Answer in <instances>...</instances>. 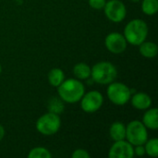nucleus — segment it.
<instances>
[{"label": "nucleus", "instance_id": "f257e3e1", "mask_svg": "<svg viewBox=\"0 0 158 158\" xmlns=\"http://www.w3.org/2000/svg\"><path fill=\"white\" fill-rule=\"evenodd\" d=\"M85 92L84 85L81 81L76 79L64 81L58 87L57 93L59 98L66 103L74 104L79 102Z\"/></svg>", "mask_w": 158, "mask_h": 158}, {"label": "nucleus", "instance_id": "f03ea898", "mask_svg": "<svg viewBox=\"0 0 158 158\" xmlns=\"http://www.w3.org/2000/svg\"><path fill=\"white\" fill-rule=\"evenodd\" d=\"M148 35V26L145 21L136 19L131 20L124 29V37L127 43L132 45H140Z\"/></svg>", "mask_w": 158, "mask_h": 158}, {"label": "nucleus", "instance_id": "7ed1b4c3", "mask_svg": "<svg viewBox=\"0 0 158 158\" xmlns=\"http://www.w3.org/2000/svg\"><path fill=\"white\" fill-rule=\"evenodd\" d=\"M91 76L93 81L98 84H109L116 80L118 70L112 63L101 61L91 69Z\"/></svg>", "mask_w": 158, "mask_h": 158}, {"label": "nucleus", "instance_id": "20e7f679", "mask_svg": "<svg viewBox=\"0 0 158 158\" xmlns=\"http://www.w3.org/2000/svg\"><path fill=\"white\" fill-rule=\"evenodd\" d=\"M125 139H127L128 142L134 146L144 144L148 140L147 128L142 121L132 120L126 127Z\"/></svg>", "mask_w": 158, "mask_h": 158}, {"label": "nucleus", "instance_id": "39448f33", "mask_svg": "<svg viewBox=\"0 0 158 158\" xmlns=\"http://www.w3.org/2000/svg\"><path fill=\"white\" fill-rule=\"evenodd\" d=\"M61 127V119L57 114L48 112L40 117L36 122V130L43 135L50 136L56 133Z\"/></svg>", "mask_w": 158, "mask_h": 158}, {"label": "nucleus", "instance_id": "423d86ee", "mask_svg": "<svg viewBox=\"0 0 158 158\" xmlns=\"http://www.w3.org/2000/svg\"><path fill=\"white\" fill-rule=\"evenodd\" d=\"M108 99L117 106H123L127 104L131 97V89L121 82H111L107 87Z\"/></svg>", "mask_w": 158, "mask_h": 158}, {"label": "nucleus", "instance_id": "0eeeda50", "mask_svg": "<svg viewBox=\"0 0 158 158\" xmlns=\"http://www.w3.org/2000/svg\"><path fill=\"white\" fill-rule=\"evenodd\" d=\"M104 11L106 18L116 23L121 22L127 15L125 5L119 0H109L104 6Z\"/></svg>", "mask_w": 158, "mask_h": 158}, {"label": "nucleus", "instance_id": "6e6552de", "mask_svg": "<svg viewBox=\"0 0 158 158\" xmlns=\"http://www.w3.org/2000/svg\"><path fill=\"white\" fill-rule=\"evenodd\" d=\"M81 107L86 113H94L99 110L104 103V97L98 91H91L81 97Z\"/></svg>", "mask_w": 158, "mask_h": 158}, {"label": "nucleus", "instance_id": "1a4fd4ad", "mask_svg": "<svg viewBox=\"0 0 158 158\" xmlns=\"http://www.w3.org/2000/svg\"><path fill=\"white\" fill-rule=\"evenodd\" d=\"M127 41L119 32H110L105 39L106 49L113 54H121L127 48Z\"/></svg>", "mask_w": 158, "mask_h": 158}, {"label": "nucleus", "instance_id": "9d476101", "mask_svg": "<svg viewBox=\"0 0 158 158\" xmlns=\"http://www.w3.org/2000/svg\"><path fill=\"white\" fill-rule=\"evenodd\" d=\"M133 156V145L124 140L115 142V143L111 146L108 153L109 158H132Z\"/></svg>", "mask_w": 158, "mask_h": 158}, {"label": "nucleus", "instance_id": "9b49d317", "mask_svg": "<svg viewBox=\"0 0 158 158\" xmlns=\"http://www.w3.org/2000/svg\"><path fill=\"white\" fill-rule=\"evenodd\" d=\"M131 105L134 108L139 110H145L150 108L152 106L151 97L144 93H137L132 97H131Z\"/></svg>", "mask_w": 158, "mask_h": 158}, {"label": "nucleus", "instance_id": "f8f14e48", "mask_svg": "<svg viewBox=\"0 0 158 158\" xmlns=\"http://www.w3.org/2000/svg\"><path fill=\"white\" fill-rule=\"evenodd\" d=\"M143 125L150 130L156 131L158 129V110L157 108H151L145 112L143 117Z\"/></svg>", "mask_w": 158, "mask_h": 158}, {"label": "nucleus", "instance_id": "ddd939ff", "mask_svg": "<svg viewBox=\"0 0 158 158\" xmlns=\"http://www.w3.org/2000/svg\"><path fill=\"white\" fill-rule=\"evenodd\" d=\"M110 137L113 141H121L126 138V127L120 121L114 122L109 130Z\"/></svg>", "mask_w": 158, "mask_h": 158}, {"label": "nucleus", "instance_id": "4468645a", "mask_svg": "<svg viewBox=\"0 0 158 158\" xmlns=\"http://www.w3.org/2000/svg\"><path fill=\"white\" fill-rule=\"evenodd\" d=\"M139 51L141 55L147 58H154L156 56L158 52V47L156 44L153 42H143L140 45Z\"/></svg>", "mask_w": 158, "mask_h": 158}, {"label": "nucleus", "instance_id": "2eb2a0df", "mask_svg": "<svg viewBox=\"0 0 158 158\" xmlns=\"http://www.w3.org/2000/svg\"><path fill=\"white\" fill-rule=\"evenodd\" d=\"M73 73L79 80H88L91 77V68L85 63H78L73 68Z\"/></svg>", "mask_w": 158, "mask_h": 158}, {"label": "nucleus", "instance_id": "dca6fc26", "mask_svg": "<svg viewBox=\"0 0 158 158\" xmlns=\"http://www.w3.org/2000/svg\"><path fill=\"white\" fill-rule=\"evenodd\" d=\"M64 72L62 71V69L58 68L52 69L48 73V81L53 87H58L64 81Z\"/></svg>", "mask_w": 158, "mask_h": 158}, {"label": "nucleus", "instance_id": "f3484780", "mask_svg": "<svg viewBox=\"0 0 158 158\" xmlns=\"http://www.w3.org/2000/svg\"><path fill=\"white\" fill-rule=\"evenodd\" d=\"M142 10L148 16L155 15L158 11V0H143L142 3Z\"/></svg>", "mask_w": 158, "mask_h": 158}, {"label": "nucleus", "instance_id": "a211bd4d", "mask_svg": "<svg viewBox=\"0 0 158 158\" xmlns=\"http://www.w3.org/2000/svg\"><path fill=\"white\" fill-rule=\"evenodd\" d=\"M48 109L49 112L55 113V114H61L64 111V104L63 101L60 98L57 97H53L50 99L48 102Z\"/></svg>", "mask_w": 158, "mask_h": 158}, {"label": "nucleus", "instance_id": "6ab92c4d", "mask_svg": "<svg viewBox=\"0 0 158 158\" xmlns=\"http://www.w3.org/2000/svg\"><path fill=\"white\" fill-rule=\"evenodd\" d=\"M144 149H145V154H147L149 156L152 157H157L158 156V140L156 138L147 140L146 143H144Z\"/></svg>", "mask_w": 158, "mask_h": 158}, {"label": "nucleus", "instance_id": "aec40b11", "mask_svg": "<svg viewBox=\"0 0 158 158\" xmlns=\"http://www.w3.org/2000/svg\"><path fill=\"white\" fill-rule=\"evenodd\" d=\"M29 158H51V153L44 147H35L28 154Z\"/></svg>", "mask_w": 158, "mask_h": 158}, {"label": "nucleus", "instance_id": "412c9836", "mask_svg": "<svg viewBox=\"0 0 158 158\" xmlns=\"http://www.w3.org/2000/svg\"><path fill=\"white\" fill-rule=\"evenodd\" d=\"M89 3V6L94 8V9H103L106 3V0H89L88 1Z\"/></svg>", "mask_w": 158, "mask_h": 158}, {"label": "nucleus", "instance_id": "4be33fe9", "mask_svg": "<svg viewBox=\"0 0 158 158\" xmlns=\"http://www.w3.org/2000/svg\"><path fill=\"white\" fill-rule=\"evenodd\" d=\"M72 158H90V154L84 149H77L73 152Z\"/></svg>", "mask_w": 158, "mask_h": 158}, {"label": "nucleus", "instance_id": "5701e85b", "mask_svg": "<svg viewBox=\"0 0 158 158\" xmlns=\"http://www.w3.org/2000/svg\"><path fill=\"white\" fill-rule=\"evenodd\" d=\"M134 155L138 156H143L145 155V149L143 144L142 145H136V148L134 149Z\"/></svg>", "mask_w": 158, "mask_h": 158}, {"label": "nucleus", "instance_id": "b1692460", "mask_svg": "<svg viewBox=\"0 0 158 158\" xmlns=\"http://www.w3.org/2000/svg\"><path fill=\"white\" fill-rule=\"evenodd\" d=\"M4 136H5V129L2 125H0V141L3 140Z\"/></svg>", "mask_w": 158, "mask_h": 158}, {"label": "nucleus", "instance_id": "393cba45", "mask_svg": "<svg viewBox=\"0 0 158 158\" xmlns=\"http://www.w3.org/2000/svg\"><path fill=\"white\" fill-rule=\"evenodd\" d=\"M132 2H134V3H136V2H139L140 0H131Z\"/></svg>", "mask_w": 158, "mask_h": 158}, {"label": "nucleus", "instance_id": "a878e982", "mask_svg": "<svg viewBox=\"0 0 158 158\" xmlns=\"http://www.w3.org/2000/svg\"><path fill=\"white\" fill-rule=\"evenodd\" d=\"M1 71H2V67H1V65H0V73H1Z\"/></svg>", "mask_w": 158, "mask_h": 158}]
</instances>
